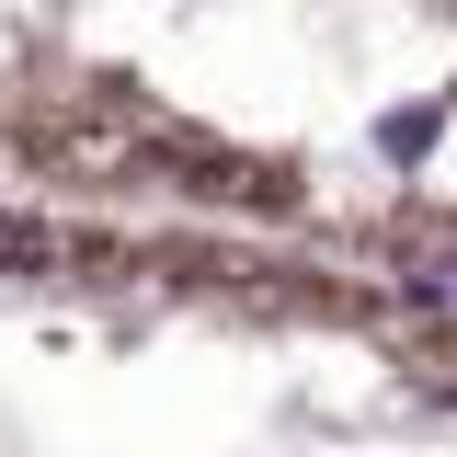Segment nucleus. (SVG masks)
Listing matches in <instances>:
<instances>
[{"label": "nucleus", "instance_id": "1", "mask_svg": "<svg viewBox=\"0 0 457 457\" xmlns=\"http://www.w3.org/2000/svg\"><path fill=\"white\" fill-rule=\"evenodd\" d=\"M0 218L457 286V0H0Z\"/></svg>", "mask_w": 457, "mask_h": 457}, {"label": "nucleus", "instance_id": "2", "mask_svg": "<svg viewBox=\"0 0 457 457\" xmlns=\"http://www.w3.org/2000/svg\"><path fill=\"white\" fill-rule=\"evenodd\" d=\"M0 457H457V286L0 218Z\"/></svg>", "mask_w": 457, "mask_h": 457}]
</instances>
